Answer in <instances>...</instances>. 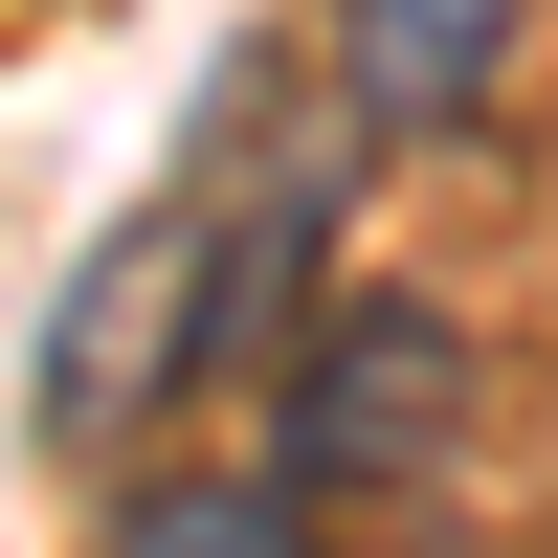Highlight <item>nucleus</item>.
<instances>
[{"instance_id":"obj_1","label":"nucleus","mask_w":558,"mask_h":558,"mask_svg":"<svg viewBox=\"0 0 558 558\" xmlns=\"http://www.w3.org/2000/svg\"><path fill=\"white\" fill-rule=\"evenodd\" d=\"M470 425H492V336L470 313H425V291H313L291 313V380H268V470L336 514V492H425V470H470Z\"/></svg>"},{"instance_id":"obj_3","label":"nucleus","mask_w":558,"mask_h":558,"mask_svg":"<svg viewBox=\"0 0 558 558\" xmlns=\"http://www.w3.org/2000/svg\"><path fill=\"white\" fill-rule=\"evenodd\" d=\"M336 89L357 134H470L514 89V0H336Z\"/></svg>"},{"instance_id":"obj_2","label":"nucleus","mask_w":558,"mask_h":558,"mask_svg":"<svg viewBox=\"0 0 558 558\" xmlns=\"http://www.w3.org/2000/svg\"><path fill=\"white\" fill-rule=\"evenodd\" d=\"M202 380H223V202L179 179V202H134L112 246L68 268V313H45V447H134Z\"/></svg>"},{"instance_id":"obj_4","label":"nucleus","mask_w":558,"mask_h":558,"mask_svg":"<svg viewBox=\"0 0 558 558\" xmlns=\"http://www.w3.org/2000/svg\"><path fill=\"white\" fill-rule=\"evenodd\" d=\"M112 558H313V492L291 470H157V492H112Z\"/></svg>"}]
</instances>
